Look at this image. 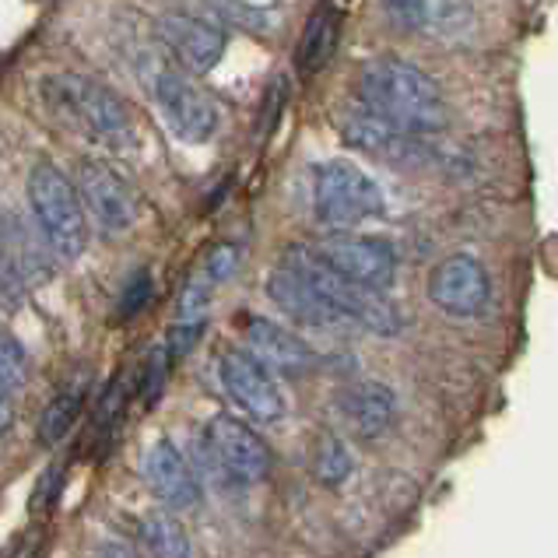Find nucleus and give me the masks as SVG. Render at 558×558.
Returning a JSON list of instances; mask_svg holds the SVG:
<instances>
[{
    "label": "nucleus",
    "instance_id": "f257e3e1",
    "mask_svg": "<svg viewBox=\"0 0 558 558\" xmlns=\"http://www.w3.org/2000/svg\"><path fill=\"white\" fill-rule=\"evenodd\" d=\"M359 102L414 137L439 134L450 126V102H446L442 88L401 57H379L365 63L359 74Z\"/></svg>",
    "mask_w": 558,
    "mask_h": 558
},
{
    "label": "nucleus",
    "instance_id": "f03ea898",
    "mask_svg": "<svg viewBox=\"0 0 558 558\" xmlns=\"http://www.w3.org/2000/svg\"><path fill=\"white\" fill-rule=\"evenodd\" d=\"M39 99L50 117L71 131L109 148H126L134 141V117L113 88L74 71L46 74L39 82Z\"/></svg>",
    "mask_w": 558,
    "mask_h": 558
},
{
    "label": "nucleus",
    "instance_id": "7ed1b4c3",
    "mask_svg": "<svg viewBox=\"0 0 558 558\" xmlns=\"http://www.w3.org/2000/svg\"><path fill=\"white\" fill-rule=\"evenodd\" d=\"M281 264L292 267L302 281H310V289L320 295L341 320H352L365 330L379 333V338H390V333L401 330V310L387 299V292L365 289V284L341 275V270L333 267L316 246L284 250Z\"/></svg>",
    "mask_w": 558,
    "mask_h": 558
},
{
    "label": "nucleus",
    "instance_id": "20e7f679",
    "mask_svg": "<svg viewBox=\"0 0 558 558\" xmlns=\"http://www.w3.org/2000/svg\"><path fill=\"white\" fill-rule=\"evenodd\" d=\"M28 207L43 243L57 260H77L88 250V215L74 183L53 162H36L28 172Z\"/></svg>",
    "mask_w": 558,
    "mask_h": 558
},
{
    "label": "nucleus",
    "instance_id": "39448f33",
    "mask_svg": "<svg viewBox=\"0 0 558 558\" xmlns=\"http://www.w3.org/2000/svg\"><path fill=\"white\" fill-rule=\"evenodd\" d=\"M313 204H316V218H320L324 226L352 229L359 221H369L383 211V194L369 180V172L333 158V162H324L316 169Z\"/></svg>",
    "mask_w": 558,
    "mask_h": 558
},
{
    "label": "nucleus",
    "instance_id": "423d86ee",
    "mask_svg": "<svg viewBox=\"0 0 558 558\" xmlns=\"http://www.w3.org/2000/svg\"><path fill=\"white\" fill-rule=\"evenodd\" d=\"M201 450L207 453V464L232 485H257L270 474V446L253 433L246 422L232 414H215L201 436Z\"/></svg>",
    "mask_w": 558,
    "mask_h": 558
},
{
    "label": "nucleus",
    "instance_id": "0eeeda50",
    "mask_svg": "<svg viewBox=\"0 0 558 558\" xmlns=\"http://www.w3.org/2000/svg\"><path fill=\"white\" fill-rule=\"evenodd\" d=\"M155 102L162 109L169 131L186 145H204L218 131V106L207 95L190 71L183 68H162L151 82Z\"/></svg>",
    "mask_w": 558,
    "mask_h": 558
},
{
    "label": "nucleus",
    "instance_id": "6e6552de",
    "mask_svg": "<svg viewBox=\"0 0 558 558\" xmlns=\"http://www.w3.org/2000/svg\"><path fill=\"white\" fill-rule=\"evenodd\" d=\"M74 190L82 197V207L99 221L106 232H126L137 221V194L120 172L102 162V158H82L74 166Z\"/></svg>",
    "mask_w": 558,
    "mask_h": 558
},
{
    "label": "nucleus",
    "instance_id": "1a4fd4ad",
    "mask_svg": "<svg viewBox=\"0 0 558 558\" xmlns=\"http://www.w3.org/2000/svg\"><path fill=\"white\" fill-rule=\"evenodd\" d=\"M221 387L239 411H246L257 425H275L284 418V397L278 390L275 373L253 359L246 348H229L218 359Z\"/></svg>",
    "mask_w": 558,
    "mask_h": 558
},
{
    "label": "nucleus",
    "instance_id": "9d476101",
    "mask_svg": "<svg viewBox=\"0 0 558 558\" xmlns=\"http://www.w3.org/2000/svg\"><path fill=\"white\" fill-rule=\"evenodd\" d=\"M428 299H433L442 313L457 316V320L482 316L492 299V281H488L485 264L471 257V253L442 257L433 267V275H428Z\"/></svg>",
    "mask_w": 558,
    "mask_h": 558
},
{
    "label": "nucleus",
    "instance_id": "9b49d317",
    "mask_svg": "<svg viewBox=\"0 0 558 558\" xmlns=\"http://www.w3.org/2000/svg\"><path fill=\"white\" fill-rule=\"evenodd\" d=\"M316 250H320L341 275L365 284V289L390 292V284L397 281V253L387 239L333 232Z\"/></svg>",
    "mask_w": 558,
    "mask_h": 558
},
{
    "label": "nucleus",
    "instance_id": "f8f14e48",
    "mask_svg": "<svg viewBox=\"0 0 558 558\" xmlns=\"http://www.w3.org/2000/svg\"><path fill=\"white\" fill-rule=\"evenodd\" d=\"M158 39L166 43V50L190 74L215 71L229 46L226 28L207 19H197V14H166V19H158Z\"/></svg>",
    "mask_w": 558,
    "mask_h": 558
},
{
    "label": "nucleus",
    "instance_id": "ddd939ff",
    "mask_svg": "<svg viewBox=\"0 0 558 558\" xmlns=\"http://www.w3.org/2000/svg\"><path fill=\"white\" fill-rule=\"evenodd\" d=\"M243 341L246 352L257 359L260 365H267L275 376H306L316 365V352L292 333L289 327H281L275 320H264V316H246L243 320Z\"/></svg>",
    "mask_w": 558,
    "mask_h": 558
},
{
    "label": "nucleus",
    "instance_id": "4468645a",
    "mask_svg": "<svg viewBox=\"0 0 558 558\" xmlns=\"http://www.w3.org/2000/svg\"><path fill=\"white\" fill-rule=\"evenodd\" d=\"M341 425L359 439H379L393 428L397 418V393L379 379H355L333 397Z\"/></svg>",
    "mask_w": 558,
    "mask_h": 558
},
{
    "label": "nucleus",
    "instance_id": "2eb2a0df",
    "mask_svg": "<svg viewBox=\"0 0 558 558\" xmlns=\"http://www.w3.org/2000/svg\"><path fill=\"white\" fill-rule=\"evenodd\" d=\"M145 477L158 502H166L169 509H194L201 502V477L190 468V460L180 453V446L172 439L151 442V450L145 457Z\"/></svg>",
    "mask_w": 558,
    "mask_h": 558
},
{
    "label": "nucleus",
    "instance_id": "dca6fc26",
    "mask_svg": "<svg viewBox=\"0 0 558 558\" xmlns=\"http://www.w3.org/2000/svg\"><path fill=\"white\" fill-rule=\"evenodd\" d=\"M338 131L352 148L369 151V155L383 158V162H408V158L418 151V137L397 131V126L379 120L373 109H365L362 102L344 109L338 117Z\"/></svg>",
    "mask_w": 558,
    "mask_h": 558
},
{
    "label": "nucleus",
    "instance_id": "f3484780",
    "mask_svg": "<svg viewBox=\"0 0 558 558\" xmlns=\"http://www.w3.org/2000/svg\"><path fill=\"white\" fill-rule=\"evenodd\" d=\"M267 295L275 299V306L284 310L292 320L306 324V327H333L341 324V316L333 313L327 302L310 289V281H302L292 267H278L275 275L267 278Z\"/></svg>",
    "mask_w": 558,
    "mask_h": 558
},
{
    "label": "nucleus",
    "instance_id": "a211bd4d",
    "mask_svg": "<svg viewBox=\"0 0 558 558\" xmlns=\"http://www.w3.org/2000/svg\"><path fill=\"white\" fill-rule=\"evenodd\" d=\"M341 43V14L333 8H320L306 22V32H302L299 39V50H295V68L302 74H320L333 50H338Z\"/></svg>",
    "mask_w": 558,
    "mask_h": 558
},
{
    "label": "nucleus",
    "instance_id": "6ab92c4d",
    "mask_svg": "<svg viewBox=\"0 0 558 558\" xmlns=\"http://www.w3.org/2000/svg\"><path fill=\"white\" fill-rule=\"evenodd\" d=\"M82 408H85V383H68V387H60L57 397L43 411L39 428H36V439L43 446H60L63 439H68L71 428H74Z\"/></svg>",
    "mask_w": 558,
    "mask_h": 558
},
{
    "label": "nucleus",
    "instance_id": "aec40b11",
    "mask_svg": "<svg viewBox=\"0 0 558 558\" xmlns=\"http://www.w3.org/2000/svg\"><path fill=\"white\" fill-rule=\"evenodd\" d=\"M313 474L327 488L348 482V474H352V453H348L344 439L338 433H330V428L313 442Z\"/></svg>",
    "mask_w": 558,
    "mask_h": 558
},
{
    "label": "nucleus",
    "instance_id": "412c9836",
    "mask_svg": "<svg viewBox=\"0 0 558 558\" xmlns=\"http://www.w3.org/2000/svg\"><path fill=\"white\" fill-rule=\"evenodd\" d=\"M141 545H145L151 555H166V558L190 555L186 531L172 513H151L141 520Z\"/></svg>",
    "mask_w": 558,
    "mask_h": 558
},
{
    "label": "nucleus",
    "instance_id": "4be33fe9",
    "mask_svg": "<svg viewBox=\"0 0 558 558\" xmlns=\"http://www.w3.org/2000/svg\"><path fill=\"white\" fill-rule=\"evenodd\" d=\"M28 369L32 365H28L25 348L14 341L4 327H0V379H4L11 390H19V387H25Z\"/></svg>",
    "mask_w": 558,
    "mask_h": 558
},
{
    "label": "nucleus",
    "instance_id": "5701e85b",
    "mask_svg": "<svg viewBox=\"0 0 558 558\" xmlns=\"http://www.w3.org/2000/svg\"><path fill=\"white\" fill-rule=\"evenodd\" d=\"M22 295H25V278L8 250L4 229H0V310H14L22 302Z\"/></svg>",
    "mask_w": 558,
    "mask_h": 558
},
{
    "label": "nucleus",
    "instance_id": "b1692460",
    "mask_svg": "<svg viewBox=\"0 0 558 558\" xmlns=\"http://www.w3.org/2000/svg\"><path fill=\"white\" fill-rule=\"evenodd\" d=\"M387 22L401 32H418L428 19V0H379Z\"/></svg>",
    "mask_w": 558,
    "mask_h": 558
},
{
    "label": "nucleus",
    "instance_id": "393cba45",
    "mask_svg": "<svg viewBox=\"0 0 558 558\" xmlns=\"http://www.w3.org/2000/svg\"><path fill=\"white\" fill-rule=\"evenodd\" d=\"M169 369H172V359L166 348H155V352L145 359V376H141V401H145V408H151L158 401Z\"/></svg>",
    "mask_w": 558,
    "mask_h": 558
},
{
    "label": "nucleus",
    "instance_id": "a878e982",
    "mask_svg": "<svg viewBox=\"0 0 558 558\" xmlns=\"http://www.w3.org/2000/svg\"><path fill=\"white\" fill-rule=\"evenodd\" d=\"M151 275L148 270H137V275L126 281V289H123V295H120V316L123 320H131V316H137L141 310L148 306L151 302Z\"/></svg>",
    "mask_w": 558,
    "mask_h": 558
},
{
    "label": "nucleus",
    "instance_id": "bb28decb",
    "mask_svg": "<svg viewBox=\"0 0 558 558\" xmlns=\"http://www.w3.org/2000/svg\"><path fill=\"white\" fill-rule=\"evenodd\" d=\"M235 267H239V246L235 243H221L215 246L211 253L204 257V275L211 278V281H226L235 275Z\"/></svg>",
    "mask_w": 558,
    "mask_h": 558
},
{
    "label": "nucleus",
    "instance_id": "cd10ccee",
    "mask_svg": "<svg viewBox=\"0 0 558 558\" xmlns=\"http://www.w3.org/2000/svg\"><path fill=\"white\" fill-rule=\"evenodd\" d=\"M14 390L8 387L4 379H0V433L11 425V418H14V397H11Z\"/></svg>",
    "mask_w": 558,
    "mask_h": 558
}]
</instances>
